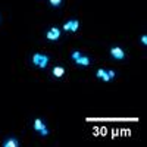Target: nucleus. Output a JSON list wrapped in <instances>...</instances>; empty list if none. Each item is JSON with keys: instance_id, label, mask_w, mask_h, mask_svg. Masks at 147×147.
<instances>
[{"instance_id": "1", "label": "nucleus", "mask_w": 147, "mask_h": 147, "mask_svg": "<svg viewBox=\"0 0 147 147\" xmlns=\"http://www.w3.org/2000/svg\"><path fill=\"white\" fill-rule=\"evenodd\" d=\"M32 63L37 68L44 69L47 66V63H49V56H46L43 53H35V55H32Z\"/></svg>"}, {"instance_id": "2", "label": "nucleus", "mask_w": 147, "mask_h": 147, "mask_svg": "<svg viewBox=\"0 0 147 147\" xmlns=\"http://www.w3.org/2000/svg\"><path fill=\"white\" fill-rule=\"evenodd\" d=\"M34 129L37 131V132H40L41 136H49V129L46 128V124L41 121V119H35L34 121Z\"/></svg>"}, {"instance_id": "3", "label": "nucleus", "mask_w": 147, "mask_h": 147, "mask_svg": "<svg viewBox=\"0 0 147 147\" xmlns=\"http://www.w3.org/2000/svg\"><path fill=\"white\" fill-rule=\"evenodd\" d=\"M78 27H80V22L77 19H71L63 25V30L68 31V32H75L78 30Z\"/></svg>"}, {"instance_id": "4", "label": "nucleus", "mask_w": 147, "mask_h": 147, "mask_svg": "<svg viewBox=\"0 0 147 147\" xmlns=\"http://www.w3.org/2000/svg\"><path fill=\"white\" fill-rule=\"evenodd\" d=\"M110 55H112L113 59H118V60H122L125 57V53H124V50H122L121 47H112L110 49Z\"/></svg>"}, {"instance_id": "5", "label": "nucleus", "mask_w": 147, "mask_h": 147, "mask_svg": "<svg viewBox=\"0 0 147 147\" xmlns=\"http://www.w3.org/2000/svg\"><path fill=\"white\" fill-rule=\"evenodd\" d=\"M46 37H47L49 40H53V41H55V40H57L59 37H60V31H59L56 27H53V28H50V30L47 31Z\"/></svg>"}, {"instance_id": "6", "label": "nucleus", "mask_w": 147, "mask_h": 147, "mask_svg": "<svg viewBox=\"0 0 147 147\" xmlns=\"http://www.w3.org/2000/svg\"><path fill=\"white\" fill-rule=\"evenodd\" d=\"M97 78L103 80L105 82H109V81H110L109 74H107V71H105V69H99V71H97Z\"/></svg>"}, {"instance_id": "7", "label": "nucleus", "mask_w": 147, "mask_h": 147, "mask_svg": "<svg viewBox=\"0 0 147 147\" xmlns=\"http://www.w3.org/2000/svg\"><path fill=\"white\" fill-rule=\"evenodd\" d=\"M75 62L78 63V65H82V66H87V65H90V59L87 57V56H82V55H80L77 59H75Z\"/></svg>"}, {"instance_id": "8", "label": "nucleus", "mask_w": 147, "mask_h": 147, "mask_svg": "<svg viewBox=\"0 0 147 147\" xmlns=\"http://www.w3.org/2000/svg\"><path fill=\"white\" fill-rule=\"evenodd\" d=\"M63 74H65V68H62V66H55L53 68V75L55 77H63Z\"/></svg>"}, {"instance_id": "9", "label": "nucleus", "mask_w": 147, "mask_h": 147, "mask_svg": "<svg viewBox=\"0 0 147 147\" xmlns=\"http://www.w3.org/2000/svg\"><path fill=\"white\" fill-rule=\"evenodd\" d=\"M3 146H5V147H18V146H19V141H18L16 138H9L7 141H5Z\"/></svg>"}, {"instance_id": "10", "label": "nucleus", "mask_w": 147, "mask_h": 147, "mask_svg": "<svg viewBox=\"0 0 147 147\" xmlns=\"http://www.w3.org/2000/svg\"><path fill=\"white\" fill-rule=\"evenodd\" d=\"M60 2H62V0H50L52 6H59V5H60Z\"/></svg>"}, {"instance_id": "11", "label": "nucleus", "mask_w": 147, "mask_h": 147, "mask_svg": "<svg viewBox=\"0 0 147 147\" xmlns=\"http://www.w3.org/2000/svg\"><path fill=\"white\" fill-rule=\"evenodd\" d=\"M107 74H109V78H110V80L115 78V71H107Z\"/></svg>"}, {"instance_id": "12", "label": "nucleus", "mask_w": 147, "mask_h": 147, "mask_svg": "<svg viewBox=\"0 0 147 147\" xmlns=\"http://www.w3.org/2000/svg\"><path fill=\"white\" fill-rule=\"evenodd\" d=\"M141 43H143L144 46L147 44V37H146V35H143V37H141Z\"/></svg>"}]
</instances>
